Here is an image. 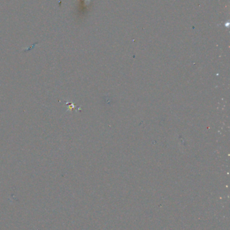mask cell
Instances as JSON below:
<instances>
[]
</instances>
